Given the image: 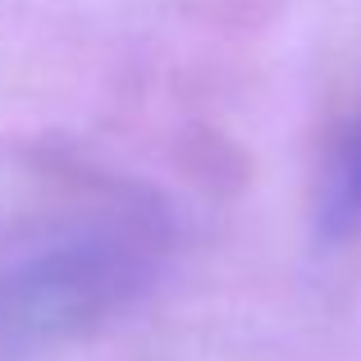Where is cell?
Here are the masks:
<instances>
[{"mask_svg":"<svg viewBox=\"0 0 361 361\" xmlns=\"http://www.w3.org/2000/svg\"><path fill=\"white\" fill-rule=\"evenodd\" d=\"M169 256L147 192L78 188L0 220V353H32L123 311Z\"/></svg>","mask_w":361,"mask_h":361,"instance_id":"1","label":"cell"},{"mask_svg":"<svg viewBox=\"0 0 361 361\" xmlns=\"http://www.w3.org/2000/svg\"><path fill=\"white\" fill-rule=\"evenodd\" d=\"M320 220H325V233H334V238H348L361 229V128L348 137V147L338 151L334 169L325 178Z\"/></svg>","mask_w":361,"mask_h":361,"instance_id":"2","label":"cell"}]
</instances>
